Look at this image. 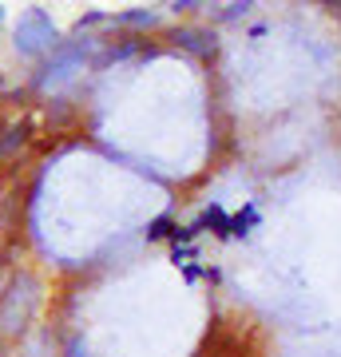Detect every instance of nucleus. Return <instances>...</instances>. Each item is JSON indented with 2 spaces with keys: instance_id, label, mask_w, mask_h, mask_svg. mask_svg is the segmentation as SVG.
I'll return each mask as SVG.
<instances>
[{
  "instance_id": "f257e3e1",
  "label": "nucleus",
  "mask_w": 341,
  "mask_h": 357,
  "mask_svg": "<svg viewBox=\"0 0 341 357\" xmlns=\"http://www.w3.org/2000/svg\"><path fill=\"white\" fill-rule=\"evenodd\" d=\"M44 278H40L32 266H16L8 270L4 278V290H0V333L8 342H20L24 333H32V321L44 310Z\"/></svg>"
},
{
  "instance_id": "f03ea898",
  "label": "nucleus",
  "mask_w": 341,
  "mask_h": 357,
  "mask_svg": "<svg viewBox=\"0 0 341 357\" xmlns=\"http://www.w3.org/2000/svg\"><path fill=\"white\" fill-rule=\"evenodd\" d=\"M100 48H103V40H100V36H91V32L60 40V48L52 52L48 60H40V68L32 72V79H28V88H32V91H44V96H48L52 88H60V84H68L72 76H79L84 68L96 64Z\"/></svg>"
},
{
  "instance_id": "7ed1b4c3",
  "label": "nucleus",
  "mask_w": 341,
  "mask_h": 357,
  "mask_svg": "<svg viewBox=\"0 0 341 357\" xmlns=\"http://www.w3.org/2000/svg\"><path fill=\"white\" fill-rule=\"evenodd\" d=\"M60 48V28L52 20V13L44 4H28L20 20L13 24V52L20 60H48L52 52Z\"/></svg>"
},
{
  "instance_id": "20e7f679",
  "label": "nucleus",
  "mask_w": 341,
  "mask_h": 357,
  "mask_svg": "<svg viewBox=\"0 0 341 357\" xmlns=\"http://www.w3.org/2000/svg\"><path fill=\"white\" fill-rule=\"evenodd\" d=\"M171 40H175L183 52H190V56H215L218 48V36H215V28H190V24H179L175 32H171Z\"/></svg>"
},
{
  "instance_id": "39448f33",
  "label": "nucleus",
  "mask_w": 341,
  "mask_h": 357,
  "mask_svg": "<svg viewBox=\"0 0 341 357\" xmlns=\"http://www.w3.org/2000/svg\"><path fill=\"white\" fill-rule=\"evenodd\" d=\"M28 139H32V123H28V119H13V123H4V128H0V167L13 163L16 155L28 147Z\"/></svg>"
},
{
  "instance_id": "423d86ee",
  "label": "nucleus",
  "mask_w": 341,
  "mask_h": 357,
  "mask_svg": "<svg viewBox=\"0 0 341 357\" xmlns=\"http://www.w3.org/2000/svg\"><path fill=\"white\" fill-rule=\"evenodd\" d=\"M195 227L211 230L218 243H227V238H230V215H227V206H222V203H206V206H202V215L195 218Z\"/></svg>"
},
{
  "instance_id": "0eeeda50",
  "label": "nucleus",
  "mask_w": 341,
  "mask_h": 357,
  "mask_svg": "<svg viewBox=\"0 0 341 357\" xmlns=\"http://www.w3.org/2000/svg\"><path fill=\"white\" fill-rule=\"evenodd\" d=\"M107 24H115V28H139V32H147V28L159 24V13H155V8H123V13L107 16Z\"/></svg>"
},
{
  "instance_id": "6e6552de",
  "label": "nucleus",
  "mask_w": 341,
  "mask_h": 357,
  "mask_svg": "<svg viewBox=\"0 0 341 357\" xmlns=\"http://www.w3.org/2000/svg\"><path fill=\"white\" fill-rule=\"evenodd\" d=\"M258 222H262V211H258L254 203H246L238 215H230V238H246Z\"/></svg>"
},
{
  "instance_id": "1a4fd4ad",
  "label": "nucleus",
  "mask_w": 341,
  "mask_h": 357,
  "mask_svg": "<svg viewBox=\"0 0 341 357\" xmlns=\"http://www.w3.org/2000/svg\"><path fill=\"white\" fill-rule=\"evenodd\" d=\"M139 52V44L135 40H123V44H107V48H100V56H96V72L100 68H107V64H119V60H127V56H135Z\"/></svg>"
},
{
  "instance_id": "9d476101",
  "label": "nucleus",
  "mask_w": 341,
  "mask_h": 357,
  "mask_svg": "<svg viewBox=\"0 0 341 357\" xmlns=\"http://www.w3.org/2000/svg\"><path fill=\"white\" fill-rule=\"evenodd\" d=\"M171 230H175V218L155 215L151 222H147V230H143V238H147V243H163V238H171Z\"/></svg>"
},
{
  "instance_id": "9b49d317",
  "label": "nucleus",
  "mask_w": 341,
  "mask_h": 357,
  "mask_svg": "<svg viewBox=\"0 0 341 357\" xmlns=\"http://www.w3.org/2000/svg\"><path fill=\"white\" fill-rule=\"evenodd\" d=\"M250 8H254L250 0H242V4H218L215 13H211V20H215V24H230V20H242Z\"/></svg>"
},
{
  "instance_id": "f8f14e48",
  "label": "nucleus",
  "mask_w": 341,
  "mask_h": 357,
  "mask_svg": "<svg viewBox=\"0 0 341 357\" xmlns=\"http://www.w3.org/2000/svg\"><path fill=\"white\" fill-rule=\"evenodd\" d=\"M100 24H107V13L91 8V13H84L76 24H72V36H84V32H91V28H100Z\"/></svg>"
},
{
  "instance_id": "ddd939ff",
  "label": "nucleus",
  "mask_w": 341,
  "mask_h": 357,
  "mask_svg": "<svg viewBox=\"0 0 341 357\" xmlns=\"http://www.w3.org/2000/svg\"><path fill=\"white\" fill-rule=\"evenodd\" d=\"M199 234H202V230L195 227V222H187V227H179V222H175V230H171V238H167V243H171V246H195Z\"/></svg>"
},
{
  "instance_id": "4468645a",
  "label": "nucleus",
  "mask_w": 341,
  "mask_h": 357,
  "mask_svg": "<svg viewBox=\"0 0 341 357\" xmlns=\"http://www.w3.org/2000/svg\"><path fill=\"white\" fill-rule=\"evenodd\" d=\"M60 357H91V354H88V342H84V337H72V342L63 345Z\"/></svg>"
},
{
  "instance_id": "2eb2a0df",
  "label": "nucleus",
  "mask_w": 341,
  "mask_h": 357,
  "mask_svg": "<svg viewBox=\"0 0 341 357\" xmlns=\"http://www.w3.org/2000/svg\"><path fill=\"white\" fill-rule=\"evenodd\" d=\"M175 16H187V13H199V8H206V4H199V0H175V4H167Z\"/></svg>"
},
{
  "instance_id": "dca6fc26",
  "label": "nucleus",
  "mask_w": 341,
  "mask_h": 357,
  "mask_svg": "<svg viewBox=\"0 0 341 357\" xmlns=\"http://www.w3.org/2000/svg\"><path fill=\"white\" fill-rule=\"evenodd\" d=\"M179 270H183V278H187L190 286H195V282H202V278H206V270H202V266H195V262H187V266H179Z\"/></svg>"
},
{
  "instance_id": "f3484780",
  "label": "nucleus",
  "mask_w": 341,
  "mask_h": 357,
  "mask_svg": "<svg viewBox=\"0 0 341 357\" xmlns=\"http://www.w3.org/2000/svg\"><path fill=\"white\" fill-rule=\"evenodd\" d=\"M4 266H8V262L0 258V290H4V278H8V270H4Z\"/></svg>"
},
{
  "instance_id": "a211bd4d",
  "label": "nucleus",
  "mask_w": 341,
  "mask_h": 357,
  "mask_svg": "<svg viewBox=\"0 0 341 357\" xmlns=\"http://www.w3.org/2000/svg\"><path fill=\"white\" fill-rule=\"evenodd\" d=\"M0 357H8V337L0 333Z\"/></svg>"
},
{
  "instance_id": "6ab92c4d",
  "label": "nucleus",
  "mask_w": 341,
  "mask_h": 357,
  "mask_svg": "<svg viewBox=\"0 0 341 357\" xmlns=\"http://www.w3.org/2000/svg\"><path fill=\"white\" fill-rule=\"evenodd\" d=\"M4 20H8V4H0V24H4Z\"/></svg>"
},
{
  "instance_id": "aec40b11",
  "label": "nucleus",
  "mask_w": 341,
  "mask_h": 357,
  "mask_svg": "<svg viewBox=\"0 0 341 357\" xmlns=\"http://www.w3.org/2000/svg\"><path fill=\"white\" fill-rule=\"evenodd\" d=\"M0 128H4V119H0Z\"/></svg>"
}]
</instances>
